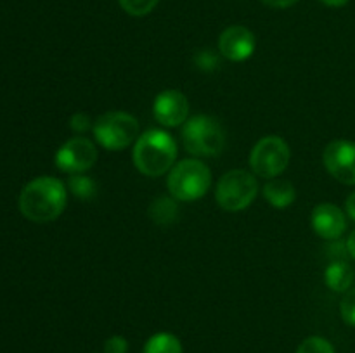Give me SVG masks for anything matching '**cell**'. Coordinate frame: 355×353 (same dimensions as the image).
<instances>
[{
    "label": "cell",
    "mask_w": 355,
    "mask_h": 353,
    "mask_svg": "<svg viewBox=\"0 0 355 353\" xmlns=\"http://www.w3.org/2000/svg\"><path fill=\"white\" fill-rule=\"evenodd\" d=\"M64 183L54 176H38L24 185L19 196V210L24 218L37 224L52 221L66 208Z\"/></svg>",
    "instance_id": "1"
},
{
    "label": "cell",
    "mask_w": 355,
    "mask_h": 353,
    "mask_svg": "<svg viewBox=\"0 0 355 353\" xmlns=\"http://www.w3.org/2000/svg\"><path fill=\"white\" fill-rule=\"evenodd\" d=\"M134 165L142 175L159 176L172 170L177 159L175 138L165 130H148L134 144Z\"/></svg>",
    "instance_id": "2"
},
{
    "label": "cell",
    "mask_w": 355,
    "mask_h": 353,
    "mask_svg": "<svg viewBox=\"0 0 355 353\" xmlns=\"http://www.w3.org/2000/svg\"><path fill=\"white\" fill-rule=\"evenodd\" d=\"M182 144L189 154L211 158L224 151L225 132L215 118L198 114L184 123Z\"/></svg>",
    "instance_id": "3"
},
{
    "label": "cell",
    "mask_w": 355,
    "mask_h": 353,
    "mask_svg": "<svg viewBox=\"0 0 355 353\" xmlns=\"http://www.w3.org/2000/svg\"><path fill=\"white\" fill-rule=\"evenodd\" d=\"M211 172L200 159H184L172 166L166 179L170 194L177 201H196L207 194Z\"/></svg>",
    "instance_id": "4"
},
{
    "label": "cell",
    "mask_w": 355,
    "mask_h": 353,
    "mask_svg": "<svg viewBox=\"0 0 355 353\" xmlns=\"http://www.w3.org/2000/svg\"><path fill=\"white\" fill-rule=\"evenodd\" d=\"M259 182L253 173L246 170H231L217 183L215 199L218 206L227 211H241L255 201Z\"/></svg>",
    "instance_id": "5"
},
{
    "label": "cell",
    "mask_w": 355,
    "mask_h": 353,
    "mask_svg": "<svg viewBox=\"0 0 355 353\" xmlns=\"http://www.w3.org/2000/svg\"><path fill=\"white\" fill-rule=\"evenodd\" d=\"M96 141L110 151L128 147L139 138V123L132 114L123 111H111L97 118L94 125Z\"/></svg>",
    "instance_id": "6"
},
{
    "label": "cell",
    "mask_w": 355,
    "mask_h": 353,
    "mask_svg": "<svg viewBox=\"0 0 355 353\" xmlns=\"http://www.w3.org/2000/svg\"><path fill=\"white\" fill-rule=\"evenodd\" d=\"M291 151L286 141L277 135L260 138L250 154V166L253 173L262 179H276L290 165Z\"/></svg>",
    "instance_id": "7"
},
{
    "label": "cell",
    "mask_w": 355,
    "mask_h": 353,
    "mask_svg": "<svg viewBox=\"0 0 355 353\" xmlns=\"http://www.w3.org/2000/svg\"><path fill=\"white\" fill-rule=\"evenodd\" d=\"M97 161V149L89 138L73 137L55 152V166L61 172L76 175L92 168Z\"/></svg>",
    "instance_id": "8"
},
{
    "label": "cell",
    "mask_w": 355,
    "mask_h": 353,
    "mask_svg": "<svg viewBox=\"0 0 355 353\" xmlns=\"http://www.w3.org/2000/svg\"><path fill=\"white\" fill-rule=\"evenodd\" d=\"M326 170L338 182L355 185V142L333 141L326 145L322 154Z\"/></svg>",
    "instance_id": "9"
},
{
    "label": "cell",
    "mask_w": 355,
    "mask_h": 353,
    "mask_svg": "<svg viewBox=\"0 0 355 353\" xmlns=\"http://www.w3.org/2000/svg\"><path fill=\"white\" fill-rule=\"evenodd\" d=\"M257 40L252 30L241 24H234V26L225 28L218 38V52L224 55L225 59L234 62L246 61L252 57L255 52Z\"/></svg>",
    "instance_id": "10"
},
{
    "label": "cell",
    "mask_w": 355,
    "mask_h": 353,
    "mask_svg": "<svg viewBox=\"0 0 355 353\" xmlns=\"http://www.w3.org/2000/svg\"><path fill=\"white\" fill-rule=\"evenodd\" d=\"M153 114L156 121L165 127H179L186 123L189 116V100L179 90H163L156 96Z\"/></svg>",
    "instance_id": "11"
},
{
    "label": "cell",
    "mask_w": 355,
    "mask_h": 353,
    "mask_svg": "<svg viewBox=\"0 0 355 353\" xmlns=\"http://www.w3.org/2000/svg\"><path fill=\"white\" fill-rule=\"evenodd\" d=\"M312 228L326 241H338L347 228V217L333 203H321L312 210Z\"/></svg>",
    "instance_id": "12"
},
{
    "label": "cell",
    "mask_w": 355,
    "mask_h": 353,
    "mask_svg": "<svg viewBox=\"0 0 355 353\" xmlns=\"http://www.w3.org/2000/svg\"><path fill=\"white\" fill-rule=\"evenodd\" d=\"M263 196L269 201L270 206L283 210V208L291 206L297 199V190H295L293 183L288 182L284 179H270L269 182L263 185Z\"/></svg>",
    "instance_id": "13"
},
{
    "label": "cell",
    "mask_w": 355,
    "mask_h": 353,
    "mask_svg": "<svg viewBox=\"0 0 355 353\" xmlns=\"http://www.w3.org/2000/svg\"><path fill=\"white\" fill-rule=\"evenodd\" d=\"M326 286L336 293H347L354 284V269L345 260H336L328 265L324 273Z\"/></svg>",
    "instance_id": "14"
},
{
    "label": "cell",
    "mask_w": 355,
    "mask_h": 353,
    "mask_svg": "<svg viewBox=\"0 0 355 353\" xmlns=\"http://www.w3.org/2000/svg\"><path fill=\"white\" fill-rule=\"evenodd\" d=\"M142 353H182L179 338L170 332H158L146 341Z\"/></svg>",
    "instance_id": "15"
},
{
    "label": "cell",
    "mask_w": 355,
    "mask_h": 353,
    "mask_svg": "<svg viewBox=\"0 0 355 353\" xmlns=\"http://www.w3.org/2000/svg\"><path fill=\"white\" fill-rule=\"evenodd\" d=\"M177 213H179L177 203L173 199H170V197H158L149 206V217H151V220L155 224L159 225L172 224L177 218Z\"/></svg>",
    "instance_id": "16"
},
{
    "label": "cell",
    "mask_w": 355,
    "mask_h": 353,
    "mask_svg": "<svg viewBox=\"0 0 355 353\" xmlns=\"http://www.w3.org/2000/svg\"><path fill=\"white\" fill-rule=\"evenodd\" d=\"M68 187L76 197H80V199H92V197L96 196L97 189L96 182H94L90 176L82 175V173H76V175L69 176Z\"/></svg>",
    "instance_id": "17"
},
{
    "label": "cell",
    "mask_w": 355,
    "mask_h": 353,
    "mask_svg": "<svg viewBox=\"0 0 355 353\" xmlns=\"http://www.w3.org/2000/svg\"><path fill=\"white\" fill-rule=\"evenodd\" d=\"M118 3H120V7L127 14L141 17L151 12V10L158 6L159 0H118Z\"/></svg>",
    "instance_id": "18"
},
{
    "label": "cell",
    "mask_w": 355,
    "mask_h": 353,
    "mask_svg": "<svg viewBox=\"0 0 355 353\" xmlns=\"http://www.w3.org/2000/svg\"><path fill=\"white\" fill-rule=\"evenodd\" d=\"M297 353H335V348L328 339L321 338V336H311L300 343Z\"/></svg>",
    "instance_id": "19"
},
{
    "label": "cell",
    "mask_w": 355,
    "mask_h": 353,
    "mask_svg": "<svg viewBox=\"0 0 355 353\" xmlns=\"http://www.w3.org/2000/svg\"><path fill=\"white\" fill-rule=\"evenodd\" d=\"M340 315L349 325L355 327V287H350L340 301Z\"/></svg>",
    "instance_id": "20"
},
{
    "label": "cell",
    "mask_w": 355,
    "mask_h": 353,
    "mask_svg": "<svg viewBox=\"0 0 355 353\" xmlns=\"http://www.w3.org/2000/svg\"><path fill=\"white\" fill-rule=\"evenodd\" d=\"M128 341L123 336H111L104 341V353H127Z\"/></svg>",
    "instance_id": "21"
},
{
    "label": "cell",
    "mask_w": 355,
    "mask_h": 353,
    "mask_svg": "<svg viewBox=\"0 0 355 353\" xmlns=\"http://www.w3.org/2000/svg\"><path fill=\"white\" fill-rule=\"evenodd\" d=\"M69 127H71V130L76 132V134H85V132L90 130V127H92V120H90L85 113H76L75 116L71 118V121H69Z\"/></svg>",
    "instance_id": "22"
},
{
    "label": "cell",
    "mask_w": 355,
    "mask_h": 353,
    "mask_svg": "<svg viewBox=\"0 0 355 353\" xmlns=\"http://www.w3.org/2000/svg\"><path fill=\"white\" fill-rule=\"evenodd\" d=\"M196 64L201 69H211L214 66H217V55L211 51H203L196 55Z\"/></svg>",
    "instance_id": "23"
},
{
    "label": "cell",
    "mask_w": 355,
    "mask_h": 353,
    "mask_svg": "<svg viewBox=\"0 0 355 353\" xmlns=\"http://www.w3.org/2000/svg\"><path fill=\"white\" fill-rule=\"evenodd\" d=\"M262 2L266 3V6L274 7V9H286V7L295 6L298 0H262Z\"/></svg>",
    "instance_id": "24"
},
{
    "label": "cell",
    "mask_w": 355,
    "mask_h": 353,
    "mask_svg": "<svg viewBox=\"0 0 355 353\" xmlns=\"http://www.w3.org/2000/svg\"><path fill=\"white\" fill-rule=\"evenodd\" d=\"M345 210H347V217L355 221V190L352 194H349V197H347Z\"/></svg>",
    "instance_id": "25"
},
{
    "label": "cell",
    "mask_w": 355,
    "mask_h": 353,
    "mask_svg": "<svg viewBox=\"0 0 355 353\" xmlns=\"http://www.w3.org/2000/svg\"><path fill=\"white\" fill-rule=\"evenodd\" d=\"M347 249H349V256L355 260V230H352V234L347 239Z\"/></svg>",
    "instance_id": "26"
},
{
    "label": "cell",
    "mask_w": 355,
    "mask_h": 353,
    "mask_svg": "<svg viewBox=\"0 0 355 353\" xmlns=\"http://www.w3.org/2000/svg\"><path fill=\"white\" fill-rule=\"evenodd\" d=\"M318 2L324 3L328 7H343L345 3H349V0H318Z\"/></svg>",
    "instance_id": "27"
}]
</instances>
